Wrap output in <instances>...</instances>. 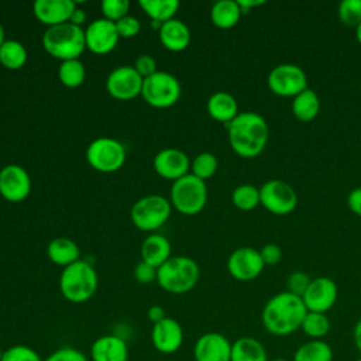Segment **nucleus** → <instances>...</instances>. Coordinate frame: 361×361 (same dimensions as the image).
Wrapping results in <instances>:
<instances>
[{"mask_svg": "<svg viewBox=\"0 0 361 361\" xmlns=\"http://www.w3.org/2000/svg\"><path fill=\"white\" fill-rule=\"evenodd\" d=\"M231 202L243 212L254 210L259 204V189L250 183L240 185L233 190Z\"/></svg>", "mask_w": 361, "mask_h": 361, "instance_id": "nucleus-34", "label": "nucleus"}, {"mask_svg": "<svg viewBox=\"0 0 361 361\" xmlns=\"http://www.w3.org/2000/svg\"><path fill=\"white\" fill-rule=\"evenodd\" d=\"M337 16L345 27L357 28L361 23V0H343L337 7Z\"/></svg>", "mask_w": 361, "mask_h": 361, "instance_id": "nucleus-36", "label": "nucleus"}, {"mask_svg": "<svg viewBox=\"0 0 361 361\" xmlns=\"http://www.w3.org/2000/svg\"><path fill=\"white\" fill-rule=\"evenodd\" d=\"M138 6L152 20L151 25L159 30L164 23L175 17L180 4L178 0H140Z\"/></svg>", "mask_w": 361, "mask_h": 361, "instance_id": "nucleus-26", "label": "nucleus"}, {"mask_svg": "<svg viewBox=\"0 0 361 361\" xmlns=\"http://www.w3.org/2000/svg\"><path fill=\"white\" fill-rule=\"evenodd\" d=\"M4 41H6V32H4V27H3L1 23H0V47L3 45Z\"/></svg>", "mask_w": 361, "mask_h": 361, "instance_id": "nucleus-51", "label": "nucleus"}, {"mask_svg": "<svg viewBox=\"0 0 361 361\" xmlns=\"http://www.w3.org/2000/svg\"><path fill=\"white\" fill-rule=\"evenodd\" d=\"M189 157L178 148H164L154 158L155 172L169 180H176L189 173Z\"/></svg>", "mask_w": 361, "mask_h": 361, "instance_id": "nucleus-19", "label": "nucleus"}, {"mask_svg": "<svg viewBox=\"0 0 361 361\" xmlns=\"http://www.w3.org/2000/svg\"><path fill=\"white\" fill-rule=\"evenodd\" d=\"M259 204L272 214L286 216L296 209L298 193L288 182L269 179L259 188Z\"/></svg>", "mask_w": 361, "mask_h": 361, "instance_id": "nucleus-10", "label": "nucleus"}, {"mask_svg": "<svg viewBox=\"0 0 361 361\" xmlns=\"http://www.w3.org/2000/svg\"><path fill=\"white\" fill-rule=\"evenodd\" d=\"M118 39L120 35L117 32L116 23L106 18H97L92 21L85 30L86 48L97 55L111 52L116 48Z\"/></svg>", "mask_w": 361, "mask_h": 361, "instance_id": "nucleus-15", "label": "nucleus"}, {"mask_svg": "<svg viewBox=\"0 0 361 361\" xmlns=\"http://www.w3.org/2000/svg\"><path fill=\"white\" fill-rule=\"evenodd\" d=\"M268 361H290V360H286V358H281V357H278V358H272V360H268Z\"/></svg>", "mask_w": 361, "mask_h": 361, "instance_id": "nucleus-52", "label": "nucleus"}, {"mask_svg": "<svg viewBox=\"0 0 361 361\" xmlns=\"http://www.w3.org/2000/svg\"><path fill=\"white\" fill-rule=\"evenodd\" d=\"M243 16L238 1L234 0H220L212 6L210 20L214 27L220 30H228L237 25Z\"/></svg>", "mask_w": 361, "mask_h": 361, "instance_id": "nucleus-28", "label": "nucleus"}, {"mask_svg": "<svg viewBox=\"0 0 361 361\" xmlns=\"http://www.w3.org/2000/svg\"><path fill=\"white\" fill-rule=\"evenodd\" d=\"M348 209L358 217H361V186L354 188L347 196Z\"/></svg>", "mask_w": 361, "mask_h": 361, "instance_id": "nucleus-45", "label": "nucleus"}, {"mask_svg": "<svg viewBox=\"0 0 361 361\" xmlns=\"http://www.w3.org/2000/svg\"><path fill=\"white\" fill-rule=\"evenodd\" d=\"M1 361H44L39 354L24 344H16L3 351Z\"/></svg>", "mask_w": 361, "mask_h": 361, "instance_id": "nucleus-37", "label": "nucleus"}, {"mask_svg": "<svg viewBox=\"0 0 361 361\" xmlns=\"http://www.w3.org/2000/svg\"><path fill=\"white\" fill-rule=\"evenodd\" d=\"M353 338H354V344H355L357 350L361 353V317L357 320V323L354 326Z\"/></svg>", "mask_w": 361, "mask_h": 361, "instance_id": "nucleus-48", "label": "nucleus"}, {"mask_svg": "<svg viewBox=\"0 0 361 361\" xmlns=\"http://www.w3.org/2000/svg\"><path fill=\"white\" fill-rule=\"evenodd\" d=\"M354 361H361V357H360V358H357V360H354Z\"/></svg>", "mask_w": 361, "mask_h": 361, "instance_id": "nucleus-54", "label": "nucleus"}, {"mask_svg": "<svg viewBox=\"0 0 361 361\" xmlns=\"http://www.w3.org/2000/svg\"><path fill=\"white\" fill-rule=\"evenodd\" d=\"M355 38H357V41H358V44L361 45V23L357 25V28H355Z\"/></svg>", "mask_w": 361, "mask_h": 361, "instance_id": "nucleus-50", "label": "nucleus"}, {"mask_svg": "<svg viewBox=\"0 0 361 361\" xmlns=\"http://www.w3.org/2000/svg\"><path fill=\"white\" fill-rule=\"evenodd\" d=\"M116 28H117L120 38H133V37L138 35V32L141 30V23L138 21V18L127 14L121 20L116 21Z\"/></svg>", "mask_w": 361, "mask_h": 361, "instance_id": "nucleus-40", "label": "nucleus"}, {"mask_svg": "<svg viewBox=\"0 0 361 361\" xmlns=\"http://www.w3.org/2000/svg\"><path fill=\"white\" fill-rule=\"evenodd\" d=\"M310 278L302 272V271H296L289 274L288 279H286V286H288V292L296 295V296H303L305 290L307 289L309 283H310Z\"/></svg>", "mask_w": 361, "mask_h": 361, "instance_id": "nucleus-39", "label": "nucleus"}, {"mask_svg": "<svg viewBox=\"0 0 361 361\" xmlns=\"http://www.w3.org/2000/svg\"><path fill=\"white\" fill-rule=\"evenodd\" d=\"M172 212L171 202L161 195H148L138 199L130 212L133 224L141 231H155L166 223Z\"/></svg>", "mask_w": 361, "mask_h": 361, "instance_id": "nucleus-7", "label": "nucleus"}, {"mask_svg": "<svg viewBox=\"0 0 361 361\" xmlns=\"http://www.w3.org/2000/svg\"><path fill=\"white\" fill-rule=\"evenodd\" d=\"M300 330L310 338V340H323L330 331V320L326 313L317 312H307Z\"/></svg>", "mask_w": 361, "mask_h": 361, "instance_id": "nucleus-33", "label": "nucleus"}, {"mask_svg": "<svg viewBox=\"0 0 361 361\" xmlns=\"http://www.w3.org/2000/svg\"><path fill=\"white\" fill-rule=\"evenodd\" d=\"M97 272L85 259H79L63 268L59 278V289L62 296L72 303H83L89 300L97 290Z\"/></svg>", "mask_w": 361, "mask_h": 361, "instance_id": "nucleus-4", "label": "nucleus"}, {"mask_svg": "<svg viewBox=\"0 0 361 361\" xmlns=\"http://www.w3.org/2000/svg\"><path fill=\"white\" fill-rule=\"evenodd\" d=\"M267 85L274 94L293 99L307 89V76L305 71L295 63H281L271 69Z\"/></svg>", "mask_w": 361, "mask_h": 361, "instance_id": "nucleus-11", "label": "nucleus"}, {"mask_svg": "<svg viewBox=\"0 0 361 361\" xmlns=\"http://www.w3.org/2000/svg\"><path fill=\"white\" fill-rule=\"evenodd\" d=\"M31 192L28 172L16 164L6 165L0 171V195L13 203L23 202Z\"/></svg>", "mask_w": 361, "mask_h": 361, "instance_id": "nucleus-16", "label": "nucleus"}, {"mask_svg": "<svg viewBox=\"0 0 361 361\" xmlns=\"http://www.w3.org/2000/svg\"><path fill=\"white\" fill-rule=\"evenodd\" d=\"M306 313L307 309L302 298L285 290L268 299L262 309L261 320L269 334L283 337L300 329Z\"/></svg>", "mask_w": 361, "mask_h": 361, "instance_id": "nucleus-1", "label": "nucleus"}, {"mask_svg": "<svg viewBox=\"0 0 361 361\" xmlns=\"http://www.w3.org/2000/svg\"><path fill=\"white\" fill-rule=\"evenodd\" d=\"M264 267L259 251L252 247H240L234 250L227 259L230 275L241 282L252 281L259 276Z\"/></svg>", "mask_w": 361, "mask_h": 361, "instance_id": "nucleus-14", "label": "nucleus"}, {"mask_svg": "<svg viewBox=\"0 0 361 361\" xmlns=\"http://www.w3.org/2000/svg\"><path fill=\"white\" fill-rule=\"evenodd\" d=\"M90 358L92 361H128V345L121 337L106 334L92 343Z\"/></svg>", "mask_w": 361, "mask_h": 361, "instance_id": "nucleus-21", "label": "nucleus"}, {"mask_svg": "<svg viewBox=\"0 0 361 361\" xmlns=\"http://www.w3.org/2000/svg\"><path fill=\"white\" fill-rule=\"evenodd\" d=\"M230 361H268V355L259 340L245 336L231 343Z\"/></svg>", "mask_w": 361, "mask_h": 361, "instance_id": "nucleus-27", "label": "nucleus"}, {"mask_svg": "<svg viewBox=\"0 0 361 361\" xmlns=\"http://www.w3.org/2000/svg\"><path fill=\"white\" fill-rule=\"evenodd\" d=\"M193 357L195 361H230L231 343L219 331L204 333L195 343Z\"/></svg>", "mask_w": 361, "mask_h": 361, "instance_id": "nucleus-17", "label": "nucleus"}, {"mask_svg": "<svg viewBox=\"0 0 361 361\" xmlns=\"http://www.w3.org/2000/svg\"><path fill=\"white\" fill-rule=\"evenodd\" d=\"M42 45L51 56L61 62L79 59L86 49L85 30L72 23L48 27L42 35Z\"/></svg>", "mask_w": 361, "mask_h": 361, "instance_id": "nucleus-3", "label": "nucleus"}, {"mask_svg": "<svg viewBox=\"0 0 361 361\" xmlns=\"http://www.w3.org/2000/svg\"><path fill=\"white\" fill-rule=\"evenodd\" d=\"M292 361H333V348L324 340H309L296 348Z\"/></svg>", "mask_w": 361, "mask_h": 361, "instance_id": "nucleus-30", "label": "nucleus"}, {"mask_svg": "<svg viewBox=\"0 0 361 361\" xmlns=\"http://www.w3.org/2000/svg\"><path fill=\"white\" fill-rule=\"evenodd\" d=\"M134 278L138 283H151L152 281H157V268L141 259L134 268Z\"/></svg>", "mask_w": 361, "mask_h": 361, "instance_id": "nucleus-42", "label": "nucleus"}, {"mask_svg": "<svg viewBox=\"0 0 361 361\" xmlns=\"http://www.w3.org/2000/svg\"><path fill=\"white\" fill-rule=\"evenodd\" d=\"M44 361H89L87 357L78 348L61 347L51 353Z\"/></svg>", "mask_w": 361, "mask_h": 361, "instance_id": "nucleus-41", "label": "nucleus"}, {"mask_svg": "<svg viewBox=\"0 0 361 361\" xmlns=\"http://www.w3.org/2000/svg\"><path fill=\"white\" fill-rule=\"evenodd\" d=\"M100 8L103 13V18L116 23L127 16L130 8V1L128 0H103L100 4Z\"/></svg>", "mask_w": 361, "mask_h": 361, "instance_id": "nucleus-38", "label": "nucleus"}, {"mask_svg": "<svg viewBox=\"0 0 361 361\" xmlns=\"http://www.w3.org/2000/svg\"><path fill=\"white\" fill-rule=\"evenodd\" d=\"M134 68L141 75V78L145 79V78H148V76H151L152 73L157 72V62L151 55L142 54V55L137 56Z\"/></svg>", "mask_w": 361, "mask_h": 361, "instance_id": "nucleus-43", "label": "nucleus"}, {"mask_svg": "<svg viewBox=\"0 0 361 361\" xmlns=\"http://www.w3.org/2000/svg\"><path fill=\"white\" fill-rule=\"evenodd\" d=\"M151 341L157 351L162 354H173L182 347L183 329L178 320L166 316L159 323L152 324Z\"/></svg>", "mask_w": 361, "mask_h": 361, "instance_id": "nucleus-18", "label": "nucleus"}, {"mask_svg": "<svg viewBox=\"0 0 361 361\" xmlns=\"http://www.w3.org/2000/svg\"><path fill=\"white\" fill-rule=\"evenodd\" d=\"M169 202L185 216H195L200 213L207 203L206 182L192 173H186L172 183Z\"/></svg>", "mask_w": 361, "mask_h": 361, "instance_id": "nucleus-6", "label": "nucleus"}, {"mask_svg": "<svg viewBox=\"0 0 361 361\" xmlns=\"http://www.w3.org/2000/svg\"><path fill=\"white\" fill-rule=\"evenodd\" d=\"M144 79L134 66L123 65L114 68L106 79L107 93L117 100H131L141 94Z\"/></svg>", "mask_w": 361, "mask_h": 361, "instance_id": "nucleus-12", "label": "nucleus"}, {"mask_svg": "<svg viewBox=\"0 0 361 361\" xmlns=\"http://www.w3.org/2000/svg\"><path fill=\"white\" fill-rule=\"evenodd\" d=\"M47 255L51 259V262L65 268L79 261L80 251L73 240L68 237H56L48 244Z\"/></svg>", "mask_w": 361, "mask_h": 361, "instance_id": "nucleus-25", "label": "nucleus"}, {"mask_svg": "<svg viewBox=\"0 0 361 361\" xmlns=\"http://www.w3.org/2000/svg\"><path fill=\"white\" fill-rule=\"evenodd\" d=\"M261 4H264V1H259V0H257V1H252V0H248V1H238V6H240V8H241V11H243V14L244 13H248L252 7H258V6H261Z\"/></svg>", "mask_w": 361, "mask_h": 361, "instance_id": "nucleus-49", "label": "nucleus"}, {"mask_svg": "<svg viewBox=\"0 0 361 361\" xmlns=\"http://www.w3.org/2000/svg\"><path fill=\"white\" fill-rule=\"evenodd\" d=\"M158 37L162 47L172 52H180L186 49L190 44L189 27L183 21L176 18L164 23L158 30Z\"/></svg>", "mask_w": 361, "mask_h": 361, "instance_id": "nucleus-22", "label": "nucleus"}, {"mask_svg": "<svg viewBox=\"0 0 361 361\" xmlns=\"http://www.w3.org/2000/svg\"><path fill=\"white\" fill-rule=\"evenodd\" d=\"M76 3L72 0H37L32 6L35 18L47 27L69 23Z\"/></svg>", "mask_w": 361, "mask_h": 361, "instance_id": "nucleus-20", "label": "nucleus"}, {"mask_svg": "<svg viewBox=\"0 0 361 361\" xmlns=\"http://www.w3.org/2000/svg\"><path fill=\"white\" fill-rule=\"evenodd\" d=\"M58 79L66 87L80 86L86 79L85 65L79 59L62 61L58 68Z\"/></svg>", "mask_w": 361, "mask_h": 361, "instance_id": "nucleus-32", "label": "nucleus"}, {"mask_svg": "<svg viewBox=\"0 0 361 361\" xmlns=\"http://www.w3.org/2000/svg\"><path fill=\"white\" fill-rule=\"evenodd\" d=\"M141 96L144 102L155 109H168L180 97V83L169 72L157 71L142 82Z\"/></svg>", "mask_w": 361, "mask_h": 361, "instance_id": "nucleus-8", "label": "nucleus"}, {"mask_svg": "<svg viewBox=\"0 0 361 361\" xmlns=\"http://www.w3.org/2000/svg\"><path fill=\"white\" fill-rule=\"evenodd\" d=\"M231 149L243 158L259 155L268 142L269 127L262 116L254 111L238 113L234 120L226 124Z\"/></svg>", "mask_w": 361, "mask_h": 361, "instance_id": "nucleus-2", "label": "nucleus"}, {"mask_svg": "<svg viewBox=\"0 0 361 361\" xmlns=\"http://www.w3.org/2000/svg\"><path fill=\"white\" fill-rule=\"evenodd\" d=\"M200 276L199 265L195 259L185 255L171 257L165 264L157 269L158 285L175 295L192 290Z\"/></svg>", "mask_w": 361, "mask_h": 361, "instance_id": "nucleus-5", "label": "nucleus"}, {"mask_svg": "<svg viewBox=\"0 0 361 361\" xmlns=\"http://www.w3.org/2000/svg\"><path fill=\"white\" fill-rule=\"evenodd\" d=\"M141 258L144 262L159 268L171 258V243L162 234H151L141 244Z\"/></svg>", "mask_w": 361, "mask_h": 361, "instance_id": "nucleus-24", "label": "nucleus"}, {"mask_svg": "<svg viewBox=\"0 0 361 361\" xmlns=\"http://www.w3.org/2000/svg\"><path fill=\"white\" fill-rule=\"evenodd\" d=\"M3 351H4V350H1V347H0V361H1V358H3Z\"/></svg>", "mask_w": 361, "mask_h": 361, "instance_id": "nucleus-53", "label": "nucleus"}, {"mask_svg": "<svg viewBox=\"0 0 361 361\" xmlns=\"http://www.w3.org/2000/svg\"><path fill=\"white\" fill-rule=\"evenodd\" d=\"M85 21H86V13H85L82 8H78V7H76V10L73 11V14H72L69 23H72V24H75V25H78V27H82V25L85 24Z\"/></svg>", "mask_w": 361, "mask_h": 361, "instance_id": "nucleus-47", "label": "nucleus"}, {"mask_svg": "<svg viewBox=\"0 0 361 361\" xmlns=\"http://www.w3.org/2000/svg\"><path fill=\"white\" fill-rule=\"evenodd\" d=\"M28 59L25 47L16 39H6L0 47V63L8 71L21 69Z\"/></svg>", "mask_w": 361, "mask_h": 361, "instance_id": "nucleus-31", "label": "nucleus"}, {"mask_svg": "<svg viewBox=\"0 0 361 361\" xmlns=\"http://www.w3.org/2000/svg\"><path fill=\"white\" fill-rule=\"evenodd\" d=\"M147 316H148V320H149L152 324L159 323L161 320H164V319L166 317L165 309H164L162 306H159V305L151 306V307L148 309V312H147Z\"/></svg>", "mask_w": 361, "mask_h": 361, "instance_id": "nucleus-46", "label": "nucleus"}, {"mask_svg": "<svg viewBox=\"0 0 361 361\" xmlns=\"http://www.w3.org/2000/svg\"><path fill=\"white\" fill-rule=\"evenodd\" d=\"M338 296V288L331 278L317 276L313 278L305 290L302 300L307 312L326 313L329 312Z\"/></svg>", "mask_w": 361, "mask_h": 361, "instance_id": "nucleus-13", "label": "nucleus"}, {"mask_svg": "<svg viewBox=\"0 0 361 361\" xmlns=\"http://www.w3.org/2000/svg\"><path fill=\"white\" fill-rule=\"evenodd\" d=\"M206 109L213 120L224 123V126L234 120L240 113L235 97L227 92L213 93L207 100Z\"/></svg>", "mask_w": 361, "mask_h": 361, "instance_id": "nucleus-23", "label": "nucleus"}, {"mask_svg": "<svg viewBox=\"0 0 361 361\" xmlns=\"http://www.w3.org/2000/svg\"><path fill=\"white\" fill-rule=\"evenodd\" d=\"M217 168H219V162L216 155L212 152H202L196 155L195 159L192 161L190 173L206 182V179L212 178L216 173Z\"/></svg>", "mask_w": 361, "mask_h": 361, "instance_id": "nucleus-35", "label": "nucleus"}, {"mask_svg": "<svg viewBox=\"0 0 361 361\" xmlns=\"http://www.w3.org/2000/svg\"><path fill=\"white\" fill-rule=\"evenodd\" d=\"M86 159L97 172H117L126 162V148L118 140L99 137L89 144L86 149Z\"/></svg>", "mask_w": 361, "mask_h": 361, "instance_id": "nucleus-9", "label": "nucleus"}, {"mask_svg": "<svg viewBox=\"0 0 361 361\" xmlns=\"http://www.w3.org/2000/svg\"><path fill=\"white\" fill-rule=\"evenodd\" d=\"M259 254L264 265H276L282 259V250L278 244H272V243L265 244L259 250Z\"/></svg>", "mask_w": 361, "mask_h": 361, "instance_id": "nucleus-44", "label": "nucleus"}, {"mask_svg": "<svg viewBox=\"0 0 361 361\" xmlns=\"http://www.w3.org/2000/svg\"><path fill=\"white\" fill-rule=\"evenodd\" d=\"M320 111V99L314 90L310 87L305 89L299 94H296L292 100V113L293 116L303 123L312 121L317 117Z\"/></svg>", "mask_w": 361, "mask_h": 361, "instance_id": "nucleus-29", "label": "nucleus"}]
</instances>
